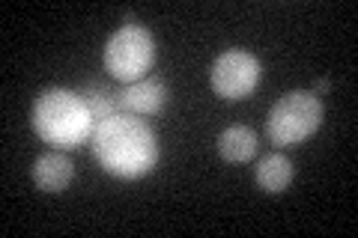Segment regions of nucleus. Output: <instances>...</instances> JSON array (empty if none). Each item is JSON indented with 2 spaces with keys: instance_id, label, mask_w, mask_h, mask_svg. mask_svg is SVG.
I'll return each instance as SVG.
<instances>
[{
  "instance_id": "obj_10",
  "label": "nucleus",
  "mask_w": 358,
  "mask_h": 238,
  "mask_svg": "<svg viewBox=\"0 0 358 238\" xmlns=\"http://www.w3.org/2000/svg\"><path fill=\"white\" fill-rule=\"evenodd\" d=\"M81 96H84V101H87L90 113H93V122H96V126H99V122H105V119H110V117H117V113H122V110H120L117 89H110V87H105V84H87V87L81 89Z\"/></svg>"
},
{
  "instance_id": "obj_1",
  "label": "nucleus",
  "mask_w": 358,
  "mask_h": 238,
  "mask_svg": "<svg viewBox=\"0 0 358 238\" xmlns=\"http://www.w3.org/2000/svg\"><path fill=\"white\" fill-rule=\"evenodd\" d=\"M96 161L117 179H141L159 164V140L143 119L131 113H117L93 128Z\"/></svg>"
},
{
  "instance_id": "obj_11",
  "label": "nucleus",
  "mask_w": 358,
  "mask_h": 238,
  "mask_svg": "<svg viewBox=\"0 0 358 238\" xmlns=\"http://www.w3.org/2000/svg\"><path fill=\"white\" fill-rule=\"evenodd\" d=\"M329 89H331V81H329V77H320V81L313 84V96H326Z\"/></svg>"
},
{
  "instance_id": "obj_5",
  "label": "nucleus",
  "mask_w": 358,
  "mask_h": 238,
  "mask_svg": "<svg viewBox=\"0 0 358 238\" xmlns=\"http://www.w3.org/2000/svg\"><path fill=\"white\" fill-rule=\"evenodd\" d=\"M260 75H263V69H260V60H257L254 54L242 51V48H230L212 63L209 81H212V89H215L218 98L239 101L257 89Z\"/></svg>"
},
{
  "instance_id": "obj_9",
  "label": "nucleus",
  "mask_w": 358,
  "mask_h": 238,
  "mask_svg": "<svg viewBox=\"0 0 358 238\" xmlns=\"http://www.w3.org/2000/svg\"><path fill=\"white\" fill-rule=\"evenodd\" d=\"M218 155L227 164H245L257 155V134L248 126H230L218 134Z\"/></svg>"
},
{
  "instance_id": "obj_4",
  "label": "nucleus",
  "mask_w": 358,
  "mask_h": 238,
  "mask_svg": "<svg viewBox=\"0 0 358 238\" xmlns=\"http://www.w3.org/2000/svg\"><path fill=\"white\" fill-rule=\"evenodd\" d=\"M155 63V39L147 27L122 24L105 45V69L120 84H134L141 77H150Z\"/></svg>"
},
{
  "instance_id": "obj_6",
  "label": "nucleus",
  "mask_w": 358,
  "mask_h": 238,
  "mask_svg": "<svg viewBox=\"0 0 358 238\" xmlns=\"http://www.w3.org/2000/svg\"><path fill=\"white\" fill-rule=\"evenodd\" d=\"M120 110L131 117H155L167 105V87L162 77H141L134 84H122L117 89Z\"/></svg>"
},
{
  "instance_id": "obj_2",
  "label": "nucleus",
  "mask_w": 358,
  "mask_h": 238,
  "mask_svg": "<svg viewBox=\"0 0 358 238\" xmlns=\"http://www.w3.org/2000/svg\"><path fill=\"white\" fill-rule=\"evenodd\" d=\"M30 122H33L36 137L60 152H69V149L90 143L93 128H96L93 113H90L84 96L72 93V89H60V87H51L36 96L33 110H30Z\"/></svg>"
},
{
  "instance_id": "obj_3",
  "label": "nucleus",
  "mask_w": 358,
  "mask_h": 238,
  "mask_svg": "<svg viewBox=\"0 0 358 238\" xmlns=\"http://www.w3.org/2000/svg\"><path fill=\"white\" fill-rule=\"evenodd\" d=\"M322 126V101L308 89H293L272 105L266 134L275 146H299Z\"/></svg>"
},
{
  "instance_id": "obj_8",
  "label": "nucleus",
  "mask_w": 358,
  "mask_h": 238,
  "mask_svg": "<svg viewBox=\"0 0 358 238\" xmlns=\"http://www.w3.org/2000/svg\"><path fill=\"white\" fill-rule=\"evenodd\" d=\"M254 179L260 191L266 194H284L293 182V161L281 152H272V155H263L257 161V170H254Z\"/></svg>"
},
{
  "instance_id": "obj_7",
  "label": "nucleus",
  "mask_w": 358,
  "mask_h": 238,
  "mask_svg": "<svg viewBox=\"0 0 358 238\" xmlns=\"http://www.w3.org/2000/svg\"><path fill=\"white\" fill-rule=\"evenodd\" d=\"M33 182L42 194H63L66 188L72 185V176H75V164L69 161V155L60 152V149H51L36 158V164L30 170Z\"/></svg>"
}]
</instances>
